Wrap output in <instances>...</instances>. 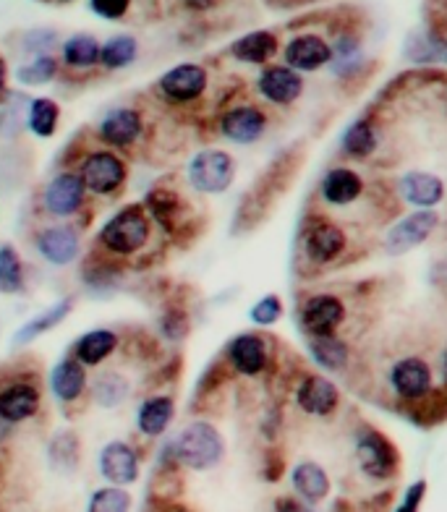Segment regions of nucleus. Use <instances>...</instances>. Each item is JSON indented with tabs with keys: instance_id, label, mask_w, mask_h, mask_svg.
<instances>
[{
	"instance_id": "f257e3e1",
	"label": "nucleus",
	"mask_w": 447,
	"mask_h": 512,
	"mask_svg": "<svg viewBox=\"0 0 447 512\" xmlns=\"http://www.w3.org/2000/svg\"><path fill=\"white\" fill-rule=\"evenodd\" d=\"M173 460L191 471H212L223 463L225 458V439L217 432V426L210 421H191L178 432V437L170 442Z\"/></svg>"
},
{
	"instance_id": "f03ea898",
	"label": "nucleus",
	"mask_w": 447,
	"mask_h": 512,
	"mask_svg": "<svg viewBox=\"0 0 447 512\" xmlns=\"http://www.w3.org/2000/svg\"><path fill=\"white\" fill-rule=\"evenodd\" d=\"M298 251H301L306 264L314 267V270L332 267L348 251L346 228L312 212V215L304 217L301 230H298Z\"/></svg>"
},
{
	"instance_id": "7ed1b4c3",
	"label": "nucleus",
	"mask_w": 447,
	"mask_h": 512,
	"mask_svg": "<svg viewBox=\"0 0 447 512\" xmlns=\"http://www.w3.org/2000/svg\"><path fill=\"white\" fill-rule=\"evenodd\" d=\"M353 460L364 479L385 484L400 471L398 447L372 424H359L353 432Z\"/></svg>"
},
{
	"instance_id": "20e7f679",
	"label": "nucleus",
	"mask_w": 447,
	"mask_h": 512,
	"mask_svg": "<svg viewBox=\"0 0 447 512\" xmlns=\"http://www.w3.org/2000/svg\"><path fill=\"white\" fill-rule=\"evenodd\" d=\"M387 387L393 392V398L406 408L424 403L437 392L434 390V366L416 353L398 356L387 369Z\"/></svg>"
},
{
	"instance_id": "39448f33",
	"label": "nucleus",
	"mask_w": 447,
	"mask_h": 512,
	"mask_svg": "<svg viewBox=\"0 0 447 512\" xmlns=\"http://www.w3.org/2000/svg\"><path fill=\"white\" fill-rule=\"evenodd\" d=\"M152 238V217L144 207H126L100 230V243L110 254L131 256L142 251Z\"/></svg>"
},
{
	"instance_id": "423d86ee",
	"label": "nucleus",
	"mask_w": 447,
	"mask_h": 512,
	"mask_svg": "<svg viewBox=\"0 0 447 512\" xmlns=\"http://www.w3.org/2000/svg\"><path fill=\"white\" fill-rule=\"evenodd\" d=\"M236 160L231 152L225 149H202L191 157L189 168H186V178H189L191 189L199 194L217 196L225 194L236 181Z\"/></svg>"
},
{
	"instance_id": "0eeeda50",
	"label": "nucleus",
	"mask_w": 447,
	"mask_h": 512,
	"mask_svg": "<svg viewBox=\"0 0 447 512\" xmlns=\"http://www.w3.org/2000/svg\"><path fill=\"white\" fill-rule=\"evenodd\" d=\"M296 319L304 337L338 335L348 319V304L338 293H312L298 304Z\"/></svg>"
},
{
	"instance_id": "6e6552de",
	"label": "nucleus",
	"mask_w": 447,
	"mask_h": 512,
	"mask_svg": "<svg viewBox=\"0 0 447 512\" xmlns=\"http://www.w3.org/2000/svg\"><path fill=\"white\" fill-rule=\"evenodd\" d=\"M293 400H296L298 411L309 418H317V421L335 416L340 411V403H343L338 384L325 374H317V371H306L304 377H298Z\"/></svg>"
},
{
	"instance_id": "1a4fd4ad",
	"label": "nucleus",
	"mask_w": 447,
	"mask_h": 512,
	"mask_svg": "<svg viewBox=\"0 0 447 512\" xmlns=\"http://www.w3.org/2000/svg\"><path fill=\"white\" fill-rule=\"evenodd\" d=\"M270 358V340L265 335H259V332H241L225 348V361H228L231 371L246 379L262 377L270 369Z\"/></svg>"
},
{
	"instance_id": "9d476101",
	"label": "nucleus",
	"mask_w": 447,
	"mask_h": 512,
	"mask_svg": "<svg viewBox=\"0 0 447 512\" xmlns=\"http://www.w3.org/2000/svg\"><path fill=\"white\" fill-rule=\"evenodd\" d=\"M317 194L327 209H351L366 196V181L351 165H335L322 176Z\"/></svg>"
},
{
	"instance_id": "9b49d317",
	"label": "nucleus",
	"mask_w": 447,
	"mask_h": 512,
	"mask_svg": "<svg viewBox=\"0 0 447 512\" xmlns=\"http://www.w3.org/2000/svg\"><path fill=\"white\" fill-rule=\"evenodd\" d=\"M217 128H220V134L228 142L249 147V144H257L259 139H265L267 128H270V115H267L265 108L251 105V102L233 105V108H228L220 115Z\"/></svg>"
},
{
	"instance_id": "f8f14e48",
	"label": "nucleus",
	"mask_w": 447,
	"mask_h": 512,
	"mask_svg": "<svg viewBox=\"0 0 447 512\" xmlns=\"http://www.w3.org/2000/svg\"><path fill=\"white\" fill-rule=\"evenodd\" d=\"M207 84H210L207 68L197 66V63H181V66L170 68L160 76L157 89L173 105H189V102H197L207 92Z\"/></svg>"
},
{
	"instance_id": "ddd939ff",
	"label": "nucleus",
	"mask_w": 447,
	"mask_h": 512,
	"mask_svg": "<svg viewBox=\"0 0 447 512\" xmlns=\"http://www.w3.org/2000/svg\"><path fill=\"white\" fill-rule=\"evenodd\" d=\"M79 176H82L87 191L97 196H110L116 194L126 181V162L113 152L97 149L82 162Z\"/></svg>"
},
{
	"instance_id": "4468645a",
	"label": "nucleus",
	"mask_w": 447,
	"mask_h": 512,
	"mask_svg": "<svg viewBox=\"0 0 447 512\" xmlns=\"http://www.w3.org/2000/svg\"><path fill=\"white\" fill-rule=\"evenodd\" d=\"M440 228V215L437 209H419L414 215L403 217L398 225L387 230L385 236V251L387 254H406V251L416 249L424 241L432 238L434 230Z\"/></svg>"
},
{
	"instance_id": "2eb2a0df",
	"label": "nucleus",
	"mask_w": 447,
	"mask_h": 512,
	"mask_svg": "<svg viewBox=\"0 0 447 512\" xmlns=\"http://www.w3.org/2000/svg\"><path fill=\"white\" fill-rule=\"evenodd\" d=\"M257 92L267 105L275 108H291L304 95V76L283 66H267L257 76Z\"/></svg>"
},
{
	"instance_id": "dca6fc26",
	"label": "nucleus",
	"mask_w": 447,
	"mask_h": 512,
	"mask_svg": "<svg viewBox=\"0 0 447 512\" xmlns=\"http://www.w3.org/2000/svg\"><path fill=\"white\" fill-rule=\"evenodd\" d=\"M395 191H398L400 202L419 209L440 207L447 196L445 181H442V176L432 173V170H406L398 178Z\"/></svg>"
},
{
	"instance_id": "f3484780",
	"label": "nucleus",
	"mask_w": 447,
	"mask_h": 512,
	"mask_svg": "<svg viewBox=\"0 0 447 512\" xmlns=\"http://www.w3.org/2000/svg\"><path fill=\"white\" fill-rule=\"evenodd\" d=\"M285 66L298 74H312L332 63V45L319 34H296L283 48Z\"/></svg>"
},
{
	"instance_id": "a211bd4d",
	"label": "nucleus",
	"mask_w": 447,
	"mask_h": 512,
	"mask_svg": "<svg viewBox=\"0 0 447 512\" xmlns=\"http://www.w3.org/2000/svg\"><path fill=\"white\" fill-rule=\"evenodd\" d=\"M87 196V186H84L79 173H58L53 181L45 186L42 194V204L45 212L53 217H74L84 204Z\"/></svg>"
},
{
	"instance_id": "6ab92c4d",
	"label": "nucleus",
	"mask_w": 447,
	"mask_h": 512,
	"mask_svg": "<svg viewBox=\"0 0 447 512\" xmlns=\"http://www.w3.org/2000/svg\"><path fill=\"white\" fill-rule=\"evenodd\" d=\"M34 246L42 254V259L53 267H68L79 256L82 241H79V230L74 225H50V228H42L37 233Z\"/></svg>"
},
{
	"instance_id": "aec40b11",
	"label": "nucleus",
	"mask_w": 447,
	"mask_h": 512,
	"mask_svg": "<svg viewBox=\"0 0 447 512\" xmlns=\"http://www.w3.org/2000/svg\"><path fill=\"white\" fill-rule=\"evenodd\" d=\"M100 473L102 479L113 486H131L139 479V455L129 442H108L100 450Z\"/></svg>"
},
{
	"instance_id": "412c9836",
	"label": "nucleus",
	"mask_w": 447,
	"mask_h": 512,
	"mask_svg": "<svg viewBox=\"0 0 447 512\" xmlns=\"http://www.w3.org/2000/svg\"><path fill=\"white\" fill-rule=\"evenodd\" d=\"M144 131V121L139 110L134 108H116L110 110L100 121V139L110 147L129 149L139 142Z\"/></svg>"
},
{
	"instance_id": "4be33fe9",
	"label": "nucleus",
	"mask_w": 447,
	"mask_h": 512,
	"mask_svg": "<svg viewBox=\"0 0 447 512\" xmlns=\"http://www.w3.org/2000/svg\"><path fill=\"white\" fill-rule=\"evenodd\" d=\"M293 492L298 499H304L306 505H319L330 497L332 481L330 473L325 471V465H319L317 460H298L291 471Z\"/></svg>"
},
{
	"instance_id": "5701e85b",
	"label": "nucleus",
	"mask_w": 447,
	"mask_h": 512,
	"mask_svg": "<svg viewBox=\"0 0 447 512\" xmlns=\"http://www.w3.org/2000/svg\"><path fill=\"white\" fill-rule=\"evenodd\" d=\"M40 411V390L29 382L8 384L0 390V421L6 424H24Z\"/></svg>"
},
{
	"instance_id": "b1692460",
	"label": "nucleus",
	"mask_w": 447,
	"mask_h": 512,
	"mask_svg": "<svg viewBox=\"0 0 447 512\" xmlns=\"http://www.w3.org/2000/svg\"><path fill=\"white\" fill-rule=\"evenodd\" d=\"M382 147V128L369 118H359L340 136V152L348 160H372Z\"/></svg>"
},
{
	"instance_id": "393cba45",
	"label": "nucleus",
	"mask_w": 447,
	"mask_h": 512,
	"mask_svg": "<svg viewBox=\"0 0 447 512\" xmlns=\"http://www.w3.org/2000/svg\"><path fill=\"white\" fill-rule=\"evenodd\" d=\"M173 418H176V400L170 395H152L136 408V429L149 439L163 437L173 424Z\"/></svg>"
},
{
	"instance_id": "a878e982",
	"label": "nucleus",
	"mask_w": 447,
	"mask_h": 512,
	"mask_svg": "<svg viewBox=\"0 0 447 512\" xmlns=\"http://www.w3.org/2000/svg\"><path fill=\"white\" fill-rule=\"evenodd\" d=\"M50 390H53L58 403H76L87 390V366L76 358H63L50 374Z\"/></svg>"
},
{
	"instance_id": "bb28decb",
	"label": "nucleus",
	"mask_w": 447,
	"mask_h": 512,
	"mask_svg": "<svg viewBox=\"0 0 447 512\" xmlns=\"http://www.w3.org/2000/svg\"><path fill=\"white\" fill-rule=\"evenodd\" d=\"M306 348H309L314 361L332 374H343L351 366V348L340 335L306 337Z\"/></svg>"
},
{
	"instance_id": "cd10ccee",
	"label": "nucleus",
	"mask_w": 447,
	"mask_h": 512,
	"mask_svg": "<svg viewBox=\"0 0 447 512\" xmlns=\"http://www.w3.org/2000/svg\"><path fill=\"white\" fill-rule=\"evenodd\" d=\"M280 50V40L272 32H251L244 34L241 40L231 45V55L236 61L249 63V66H265L270 63Z\"/></svg>"
},
{
	"instance_id": "c85d7f7f",
	"label": "nucleus",
	"mask_w": 447,
	"mask_h": 512,
	"mask_svg": "<svg viewBox=\"0 0 447 512\" xmlns=\"http://www.w3.org/2000/svg\"><path fill=\"white\" fill-rule=\"evenodd\" d=\"M118 348V335L108 327H97L82 335L74 345V358L82 361L84 366H97L102 361H108Z\"/></svg>"
},
{
	"instance_id": "c756f323",
	"label": "nucleus",
	"mask_w": 447,
	"mask_h": 512,
	"mask_svg": "<svg viewBox=\"0 0 447 512\" xmlns=\"http://www.w3.org/2000/svg\"><path fill=\"white\" fill-rule=\"evenodd\" d=\"M71 309H74V298H61L58 304H53L50 309H45L40 314V317L29 319L24 327H21L19 332H16L14 343L16 345H27L32 343V340H37V337H42L45 332H50L53 327H58V324L63 322V319L71 314Z\"/></svg>"
},
{
	"instance_id": "7c9ffc66",
	"label": "nucleus",
	"mask_w": 447,
	"mask_h": 512,
	"mask_svg": "<svg viewBox=\"0 0 447 512\" xmlns=\"http://www.w3.org/2000/svg\"><path fill=\"white\" fill-rule=\"evenodd\" d=\"M129 392L131 384L121 371H102L92 382V395H95V403L100 408H118V405L126 403Z\"/></svg>"
},
{
	"instance_id": "2f4dec72",
	"label": "nucleus",
	"mask_w": 447,
	"mask_h": 512,
	"mask_svg": "<svg viewBox=\"0 0 447 512\" xmlns=\"http://www.w3.org/2000/svg\"><path fill=\"white\" fill-rule=\"evenodd\" d=\"M100 42L92 34H74L63 42V63L71 68H92L100 63Z\"/></svg>"
},
{
	"instance_id": "473e14b6",
	"label": "nucleus",
	"mask_w": 447,
	"mask_h": 512,
	"mask_svg": "<svg viewBox=\"0 0 447 512\" xmlns=\"http://www.w3.org/2000/svg\"><path fill=\"white\" fill-rule=\"evenodd\" d=\"M136 53H139V45L131 34H116L102 45L100 63L110 71H118V68L131 66L136 61Z\"/></svg>"
},
{
	"instance_id": "72a5a7b5",
	"label": "nucleus",
	"mask_w": 447,
	"mask_h": 512,
	"mask_svg": "<svg viewBox=\"0 0 447 512\" xmlns=\"http://www.w3.org/2000/svg\"><path fill=\"white\" fill-rule=\"evenodd\" d=\"M58 118H61V108L53 100H48V97H37L29 105L27 123L32 128V134L40 136V139H48V136L55 134Z\"/></svg>"
},
{
	"instance_id": "f704fd0d",
	"label": "nucleus",
	"mask_w": 447,
	"mask_h": 512,
	"mask_svg": "<svg viewBox=\"0 0 447 512\" xmlns=\"http://www.w3.org/2000/svg\"><path fill=\"white\" fill-rule=\"evenodd\" d=\"M24 290V267L21 256L11 246H0V293L14 296Z\"/></svg>"
},
{
	"instance_id": "c9c22d12",
	"label": "nucleus",
	"mask_w": 447,
	"mask_h": 512,
	"mask_svg": "<svg viewBox=\"0 0 447 512\" xmlns=\"http://www.w3.org/2000/svg\"><path fill=\"white\" fill-rule=\"evenodd\" d=\"M58 74V63H55L53 55H34L32 61L19 66L16 71V79L27 87H37V84H48Z\"/></svg>"
},
{
	"instance_id": "e433bc0d",
	"label": "nucleus",
	"mask_w": 447,
	"mask_h": 512,
	"mask_svg": "<svg viewBox=\"0 0 447 512\" xmlns=\"http://www.w3.org/2000/svg\"><path fill=\"white\" fill-rule=\"evenodd\" d=\"M131 494L123 486H105L89 497L87 512H129Z\"/></svg>"
},
{
	"instance_id": "4c0bfd02",
	"label": "nucleus",
	"mask_w": 447,
	"mask_h": 512,
	"mask_svg": "<svg viewBox=\"0 0 447 512\" xmlns=\"http://www.w3.org/2000/svg\"><path fill=\"white\" fill-rule=\"evenodd\" d=\"M249 319L259 327H272L283 319V301H280L278 293H270V296L259 298L257 304L251 306Z\"/></svg>"
},
{
	"instance_id": "58836bf2",
	"label": "nucleus",
	"mask_w": 447,
	"mask_h": 512,
	"mask_svg": "<svg viewBox=\"0 0 447 512\" xmlns=\"http://www.w3.org/2000/svg\"><path fill=\"white\" fill-rule=\"evenodd\" d=\"M129 3L131 0H92V11H95L97 16H102V19L118 21L126 16Z\"/></svg>"
},
{
	"instance_id": "ea45409f",
	"label": "nucleus",
	"mask_w": 447,
	"mask_h": 512,
	"mask_svg": "<svg viewBox=\"0 0 447 512\" xmlns=\"http://www.w3.org/2000/svg\"><path fill=\"white\" fill-rule=\"evenodd\" d=\"M427 497V481H414V484L408 486L403 499H400V505L395 512H419L421 499Z\"/></svg>"
},
{
	"instance_id": "a19ab883",
	"label": "nucleus",
	"mask_w": 447,
	"mask_h": 512,
	"mask_svg": "<svg viewBox=\"0 0 447 512\" xmlns=\"http://www.w3.org/2000/svg\"><path fill=\"white\" fill-rule=\"evenodd\" d=\"M272 512H317L312 505H306L304 499L291 497V494H285V497H278L272 502Z\"/></svg>"
},
{
	"instance_id": "79ce46f5",
	"label": "nucleus",
	"mask_w": 447,
	"mask_h": 512,
	"mask_svg": "<svg viewBox=\"0 0 447 512\" xmlns=\"http://www.w3.org/2000/svg\"><path fill=\"white\" fill-rule=\"evenodd\" d=\"M183 3H186V6H191V8H197V11H207V8L217 6L220 0H183Z\"/></svg>"
},
{
	"instance_id": "37998d69",
	"label": "nucleus",
	"mask_w": 447,
	"mask_h": 512,
	"mask_svg": "<svg viewBox=\"0 0 447 512\" xmlns=\"http://www.w3.org/2000/svg\"><path fill=\"white\" fill-rule=\"evenodd\" d=\"M3 89H6V63L0 58V95H3Z\"/></svg>"
},
{
	"instance_id": "c03bdc74",
	"label": "nucleus",
	"mask_w": 447,
	"mask_h": 512,
	"mask_svg": "<svg viewBox=\"0 0 447 512\" xmlns=\"http://www.w3.org/2000/svg\"><path fill=\"white\" fill-rule=\"evenodd\" d=\"M442 384L447 387V351L442 353Z\"/></svg>"
},
{
	"instance_id": "a18cd8bd",
	"label": "nucleus",
	"mask_w": 447,
	"mask_h": 512,
	"mask_svg": "<svg viewBox=\"0 0 447 512\" xmlns=\"http://www.w3.org/2000/svg\"><path fill=\"white\" fill-rule=\"evenodd\" d=\"M445 55H447V48H445Z\"/></svg>"
}]
</instances>
